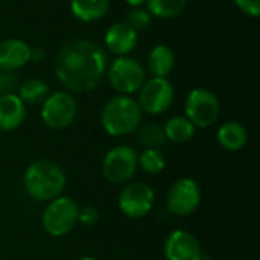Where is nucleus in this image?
<instances>
[{
  "instance_id": "obj_1",
  "label": "nucleus",
  "mask_w": 260,
  "mask_h": 260,
  "mask_svg": "<svg viewBox=\"0 0 260 260\" xmlns=\"http://www.w3.org/2000/svg\"><path fill=\"white\" fill-rule=\"evenodd\" d=\"M56 78L75 93L94 90L107 69V53L90 40H75L64 44L55 58Z\"/></svg>"
},
{
  "instance_id": "obj_2",
  "label": "nucleus",
  "mask_w": 260,
  "mask_h": 260,
  "mask_svg": "<svg viewBox=\"0 0 260 260\" xmlns=\"http://www.w3.org/2000/svg\"><path fill=\"white\" fill-rule=\"evenodd\" d=\"M67 178L62 168L47 158L32 161L23 175L24 192L38 203H49L62 195Z\"/></svg>"
},
{
  "instance_id": "obj_3",
  "label": "nucleus",
  "mask_w": 260,
  "mask_h": 260,
  "mask_svg": "<svg viewBox=\"0 0 260 260\" xmlns=\"http://www.w3.org/2000/svg\"><path fill=\"white\" fill-rule=\"evenodd\" d=\"M101 123L107 134L123 137L137 131L142 123V110L134 98L119 94L110 99L102 108Z\"/></svg>"
},
{
  "instance_id": "obj_4",
  "label": "nucleus",
  "mask_w": 260,
  "mask_h": 260,
  "mask_svg": "<svg viewBox=\"0 0 260 260\" xmlns=\"http://www.w3.org/2000/svg\"><path fill=\"white\" fill-rule=\"evenodd\" d=\"M78 203L70 197H58L47 203L41 215V225L52 238L67 236L78 224Z\"/></svg>"
},
{
  "instance_id": "obj_5",
  "label": "nucleus",
  "mask_w": 260,
  "mask_h": 260,
  "mask_svg": "<svg viewBox=\"0 0 260 260\" xmlns=\"http://www.w3.org/2000/svg\"><path fill=\"white\" fill-rule=\"evenodd\" d=\"M137 152L128 145H117L107 151L102 158V175L113 184H126L139 169Z\"/></svg>"
},
{
  "instance_id": "obj_6",
  "label": "nucleus",
  "mask_w": 260,
  "mask_h": 260,
  "mask_svg": "<svg viewBox=\"0 0 260 260\" xmlns=\"http://www.w3.org/2000/svg\"><path fill=\"white\" fill-rule=\"evenodd\" d=\"M186 117L193 123L195 128L206 129L212 126L221 113V104L215 93L207 88H193L184 104Z\"/></svg>"
},
{
  "instance_id": "obj_7",
  "label": "nucleus",
  "mask_w": 260,
  "mask_h": 260,
  "mask_svg": "<svg viewBox=\"0 0 260 260\" xmlns=\"http://www.w3.org/2000/svg\"><path fill=\"white\" fill-rule=\"evenodd\" d=\"M201 200L203 193L198 181L190 177H183L171 186L166 195V206L172 215L187 218L198 210Z\"/></svg>"
},
{
  "instance_id": "obj_8",
  "label": "nucleus",
  "mask_w": 260,
  "mask_h": 260,
  "mask_svg": "<svg viewBox=\"0 0 260 260\" xmlns=\"http://www.w3.org/2000/svg\"><path fill=\"white\" fill-rule=\"evenodd\" d=\"M155 204L154 189L143 181H134L125 184L117 198L119 210L129 219H140L149 215Z\"/></svg>"
},
{
  "instance_id": "obj_9",
  "label": "nucleus",
  "mask_w": 260,
  "mask_h": 260,
  "mask_svg": "<svg viewBox=\"0 0 260 260\" xmlns=\"http://www.w3.org/2000/svg\"><path fill=\"white\" fill-rule=\"evenodd\" d=\"M175 90L168 78L154 76L143 82L139 90V107L146 114L158 116L168 111L174 102Z\"/></svg>"
},
{
  "instance_id": "obj_10",
  "label": "nucleus",
  "mask_w": 260,
  "mask_h": 260,
  "mask_svg": "<svg viewBox=\"0 0 260 260\" xmlns=\"http://www.w3.org/2000/svg\"><path fill=\"white\" fill-rule=\"evenodd\" d=\"M78 116V104L75 98L66 91H53L44 99L41 107V120L52 129H64L70 126Z\"/></svg>"
},
{
  "instance_id": "obj_11",
  "label": "nucleus",
  "mask_w": 260,
  "mask_h": 260,
  "mask_svg": "<svg viewBox=\"0 0 260 260\" xmlns=\"http://www.w3.org/2000/svg\"><path fill=\"white\" fill-rule=\"evenodd\" d=\"M108 81L120 94H133L140 90L145 82L143 66L129 56H119L108 69Z\"/></svg>"
},
{
  "instance_id": "obj_12",
  "label": "nucleus",
  "mask_w": 260,
  "mask_h": 260,
  "mask_svg": "<svg viewBox=\"0 0 260 260\" xmlns=\"http://www.w3.org/2000/svg\"><path fill=\"white\" fill-rule=\"evenodd\" d=\"M166 260H203V248L200 241L187 230L178 229L171 232L163 244Z\"/></svg>"
},
{
  "instance_id": "obj_13",
  "label": "nucleus",
  "mask_w": 260,
  "mask_h": 260,
  "mask_svg": "<svg viewBox=\"0 0 260 260\" xmlns=\"http://www.w3.org/2000/svg\"><path fill=\"white\" fill-rule=\"evenodd\" d=\"M30 61V46L17 38L0 41V70L15 72Z\"/></svg>"
},
{
  "instance_id": "obj_14",
  "label": "nucleus",
  "mask_w": 260,
  "mask_h": 260,
  "mask_svg": "<svg viewBox=\"0 0 260 260\" xmlns=\"http://www.w3.org/2000/svg\"><path fill=\"white\" fill-rule=\"evenodd\" d=\"M139 35L126 23H114L105 34V46L116 55L125 56L137 46Z\"/></svg>"
},
{
  "instance_id": "obj_15",
  "label": "nucleus",
  "mask_w": 260,
  "mask_h": 260,
  "mask_svg": "<svg viewBox=\"0 0 260 260\" xmlns=\"http://www.w3.org/2000/svg\"><path fill=\"white\" fill-rule=\"evenodd\" d=\"M26 119V104L15 94L0 96V129L14 131L21 126Z\"/></svg>"
},
{
  "instance_id": "obj_16",
  "label": "nucleus",
  "mask_w": 260,
  "mask_h": 260,
  "mask_svg": "<svg viewBox=\"0 0 260 260\" xmlns=\"http://www.w3.org/2000/svg\"><path fill=\"white\" fill-rule=\"evenodd\" d=\"M216 140L221 148L230 152H238L244 149L248 143V131L247 128L236 120L224 122L216 131Z\"/></svg>"
},
{
  "instance_id": "obj_17",
  "label": "nucleus",
  "mask_w": 260,
  "mask_h": 260,
  "mask_svg": "<svg viewBox=\"0 0 260 260\" xmlns=\"http://www.w3.org/2000/svg\"><path fill=\"white\" fill-rule=\"evenodd\" d=\"M70 11L75 18L91 23L107 15L110 11V0H72Z\"/></svg>"
},
{
  "instance_id": "obj_18",
  "label": "nucleus",
  "mask_w": 260,
  "mask_h": 260,
  "mask_svg": "<svg viewBox=\"0 0 260 260\" xmlns=\"http://www.w3.org/2000/svg\"><path fill=\"white\" fill-rule=\"evenodd\" d=\"M148 64L154 76L166 78L175 67V53L171 47L158 44L151 50Z\"/></svg>"
},
{
  "instance_id": "obj_19",
  "label": "nucleus",
  "mask_w": 260,
  "mask_h": 260,
  "mask_svg": "<svg viewBox=\"0 0 260 260\" xmlns=\"http://www.w3.org/2000/svg\"><path fill=\"white\" fill-rule=\"evenodd\" d=\"M195 129L197 128L186 116H174L163 126L166 140L172 143H186L192 140L195 136Z\"/></svg>"
},
{
  "instance_id": "obj_20",
  "label": "nucleus",
  "mask_w": 260,
  "mask_h": 260,
  "mask_svg": "<svg viewBox=\"0 0 260 260\" xmlns=\"http://www.w3.org/2000/svg\"><path fill=\"white\" fill-rule=\"evenodd\" d=\"M137 142L143 149H160L168 143L163 126L155 122H149L137 128Z\"/></svg>"
},
{
  "instance_id": "obj_21",
  "label": "nucleus",
  "mask_w": 260,
  "mask_h": 260,
  "mask_svg": "<svg viewBox=\"0 0 260 260\" xmlns=\"http://www.w3.org/2000/svg\"><path fill=\"white\" fill-rule=\"evenodd\" d=\"M24 104L29 105H37L44 102V99L49 96V85L37 78L27 79L18 87V94H17Z\"/></svg>"
},
{
  "instance_id": "obj_22",
  "label": "nucleus",
  "mask_w": 260,
  "mask_h": 260,
  "mask_svg": "<svg viewBox=\"0 0 260 260\" xmlns=\"http://www.w3.org/2000/svg\"><path fill=\"white\" fill-rule=\"evenodd\" d=\"M187 0H146L148 12L158 18H172L184 11Z\"/></svg>"
},
{
  "instance_id": "obj_23",
  "label": "nucleus",
  "mask_w": 260,
  "mask_h": 260,
  "mask_svg": "<svg viewBox=\"0 0 260 260\" xmlns=\"http://www.w3.org/2000/svg\"><path fill=\"white\" fill-rule=\"evenodd\" d=\"M139 166L148 175H158L166 169V157L160 149H143L139 155Z\"/></svg>"
},
{
  "instance_id": "obj_24",
  "label": "nucleus",
  "mask_w": 260,
  "mask_h": 260,
  "mask_svg": "<svg viewBox=\"0 0 260 260\" xmlns=\"http://www.w3.org/2000/svg\"><path fill=\"white\" fill-rule=\"evenodd\" d=\"M125 23L128 26H131L136 32H139V30H143V29L149 27L151 23H152V18H151V14L146 9L133 8L131 11H128Z\"/></svg>"
},
{
  "instance_id": "obj_25",
  "label": "nucleus",
  "mask_w": 260,
  "mask_h": 260,
  "mask_svg": "<svg viewBox=\"0 0 260 260\" xmlns=\"http://www.w3.org/2000/svg\"><path fill=\"white\" fill-rule=\"evenodd\" d=\"M101 219V213L94 206H82L78 210V222L82 227H94Z\"/></svg>"
},
{
  "instance_id": "obj_26",
  "label": "nucleus",
  "mask_w": 260,
  "mask_h": 260,
  "mask_svg": "<svg viewBox=\"0 0 260 260\" xmlns=\"http://www.w3.org/2000/svg\"><path fill=\"white\" fill-rule=\"evenodd\" d=\"M18 85V78L14 75V72L0 70V96L12 93Z\"/></svg>"
},
{
  "instance_id": "obj_27",
  "label": "nucleus",
  "mask_w": 260,
  "mask_h": 260,
  "mask_svg": "<svg viewBox=\"0 0 260 260\" xmlns=\"http://www.w3.org/2000/svg\"><path fill=\"white\" fill-rule=\"evenodd\" d=\"M235 3L244 14L250 17L260 15V0H235Z\"/></svg>"
},
{
  "instance_id": "obj_28",
  "label": "nucleus",
  "mask_w": 260,
  "mask_h": 260,
  "mask_svg": "<svg viewBox=\"0 0 260 260\" xmlns=\"http://www.w3.org/2000/svg\"><path fill=\"white\" fill-rule=\"evenodd\" d=\"M46 58V53L40 47H30V61L34 62H43Z\"/></svg>"
},
{
  "instance_id": "obj_29",
  "label": "nucleus",
  "mask_w": 260,
  "mask_h": 260,
  "mask_svg": "<svg viewBox=\"0 0 260 260\" xmlns=\"http://www.w3.org/2000/svg\"><path fill=\"white\" fill-rule=\"evenodd\" d=\"M128 5H131L133 8H139V6H142L143 3H146V0H125Z\"/></svg>"
},
{
  "instance_id": "obj_30",
  "label": "nucleus",
  "mask_w": 260,
  "mask_h": 260,
  "mask_svg": "<svg viewBox=\"0 0 260 260\" xmlns=\"http://www.w3.org/2000/svg\"><path fill=\"white\" fill-rule=\"evenodd\" d=\"M76 260H98V259H94V257H91V256H82V257H79V259H76Z\"/></svg>"
}]
</instances>
